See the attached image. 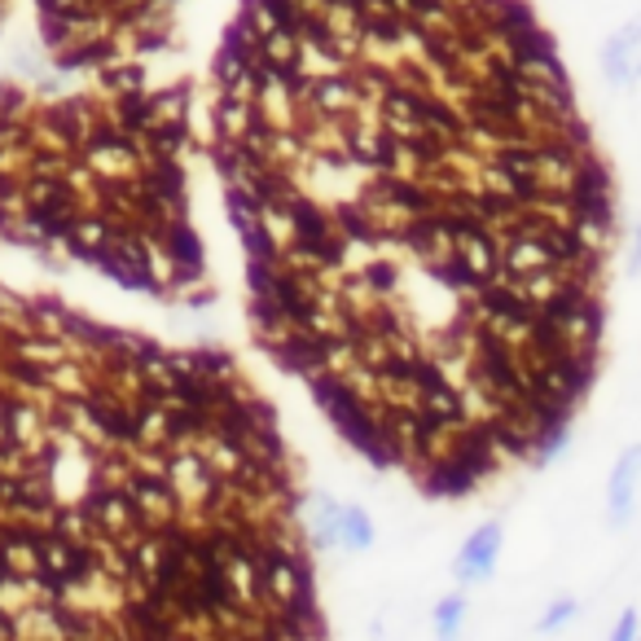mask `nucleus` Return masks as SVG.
<instances>
[{
  "mask_svg": "<svg viewBox=\"0 0 641 641\" xmlns=\"http://www.w3.org/2000/svg\"><path fill=\"white\" fill-rule=\"evenodd\" d=\"M632 632H637V610H623V619H619L615 637H632Z\"/></svg>",
  "mask_w": 641,
  "mask_h": 641,
  "instance_id": "nucleus-7",
  "label": "nucleus"
},
{
  "mask_svg": "<svg viewBox=\"0 0 641 641\" xmlns=\"http://www.w3.org/2000/svg\"><path fill=\"white\" fill-rule=\"evenodd\" d=\"M637 40H641V18L628 22V31H619V35L606 44V70H610L619 83H628L632 70H641V61H632V57H637V48H632Z\"/></svg>",
  "mask_w": 641,
  "mask_h": 641,
  "instance_id": "nucleus-5",
  "label": "nucleus"
},
{
  "mask_svg": "<svg viewBox=\"0 0 641 641\" xmlns=\"http://www.w3.org/2000/svg\"><path fill=\"white\" fill-rule=\"evenodd\" d=\"M0 580H9V562H4V549H0Z\"/></svg>",
  "mask_w": 641,
  "mask_h": 641,
  "instance_id": "nucleus-8",
  "label": "nucleus"
},
{
  "mask_svg": "<svg viewBox=\"0 0 641 641\" xmlns=\"http://www.w3.org/2000/svg\"><path fill=\"white\" fill-rule=\"evenodd\" d=\"M206 154L259 347L360 457L470 496L566 439L615 176L531 0H237Z\"/></svg>",
  "mask_w": 641,
  "mask_h": 641,
  "instance_id": "nucleus-1",
  "label": "nucleus"
},
{
  "mask_svg": "<svg viewBox=\"0 0 641 641\" xmlns=\"http://www.w3.org/2000/svg\"><path fill=\"white\" fill-rule=\"evenodd\" d=\"M465 606H470V597H465V588H457V593H448L439 606H435V623L443 628V632H452L457 623H461V615H465Z\"/></svg>",
  "mask_w": 641,
  "mask_h": 641,
  "instance_id": "nucleus-6",
  "label": "nucleus"
},
{
  "mask_svg": "<svg viewBox=\"0 0 641 641\" xmlns=\"http://www.w3.org/2000/svg\"><path fill=\"white\" fill-rule=\"evenodd\" d=\"M637 474H641V443H632L615 470H610V483H606V505H610V518L623 522L628 509H632V496H637Z\"/></svg>",
  "mask_w": 641,
  "mask_h": 641,
  "instance_id": "nucleus-4",
  "label": "nucleus"
},
{
  "mask_svg": "<svg viewBox=\"0 0 641 641\" xmlns=\"http://www.w3.org/2000/svg\"><path fill=\"white\" fill-rule=\"evenodd\" d=\"M325 509V527H329V540L342 544V549H369L373 544V522L364 509L356 505H338V501H320Z\"/></svg>",
  "mask_w": 641,
  "mask_h": 641,
  "instance_id": "nucleus-3",
  "label": "nucleus"
},
{
  "mask_svg": "<svg viewBox=\"0 0 641 641\" xmlns=\"http://www.w3.org/2000/svg\"><path fill=\"white\" fill-rule=\"evenodd\" d=\"M501 544H505V527H501L496 518L483 522V527H474V531L465 536L457 562H452L457 584H483V580H492V571H496V562H501Z\"/></svg>",
  "mask_w": 641,
  "mask_h": 641,
  "instance_id": "nucleus-2",
  "label": "nucleus"
}]
</instances>
